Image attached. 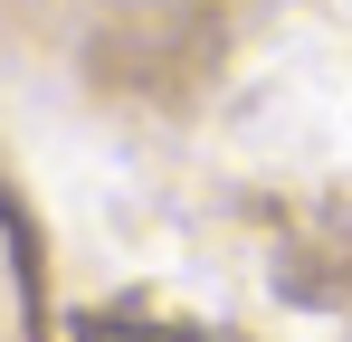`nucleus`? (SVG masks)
I'll return each instance as SVG.
<instances>
[{
    "label": "nucleus",
    "mask_w": 352,
    "mask_h": 342,
    "mask_svg": "<svg viewBox=\"0 0 352 342\" xmlns=\"http://www.w3.org/2000/svg\"><path fill=\"white\" fill-rule=\"evenodd\" d=\"M86 342H200V333H162V323H86Z\"/></svg>",
    "instance_id": "nucleus-1"
}]
</instances>
